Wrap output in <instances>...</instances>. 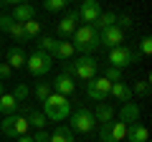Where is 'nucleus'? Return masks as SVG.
<instances>
[{
    "label": "nucleus",
    "instance_id": "obj_4",
    "mask_svg": "<svg viewBox=\"0 0 152 142\" xmlns=\"http://www.w3.org/2000/svg\"><path fill=\"white\" fill-rule=\"evenodd\" d=\"M71 124L69 130L71 132H79V135H89V132L96 130V119H94V112L91 109H71Z\"/></svg>",
    "mask_w": 152,
    "mask_h": 142
},
{
    "label": "nucleus",
    "instance_id": "obj_1",
    "mask_svg": "<svg viewBox=\"0 0 152 142\" xmlns=\"http://www.w3.org/2000/svg\"><path fill=\"white\" fill-rule=\"evenodd\" d=\"M71 46H74L76 53L81 56H91L94 51L102 48V41H99V31L94 26H79L74 31V36H71Z\"/></svg>",
    "mask_w": 152,
    "mask_h": 142
},
{
    "label": "nucleus",
    "instance_id": "obj_9",
    "mask_svg": "<svg viewBox=\"0 0 152 142\" xmlns=\"http://www.w3.org/2000/svg\"><path fill=\"white\" fill-rule=\"evenodd\" d=\"M109 89H112V81H107L104 76H94V79L86 81V97L91 102H107Z\"/></svg>",
    "mask_w": 152,
    "mask_h": 142
},
{
    "label": "nucleus",
    "instance_id": "obj_26",
    "mask_svg": "<svg viewBox=\"0 0 152 142\" xmlns=\"http://www.w3.org/2000/svg\"><path fill=\"white\" fill-rule=\"evenodd\" d=\"M23 31H26V38L28 41H36L38 36H41V23L33 18V20H26L23 23Z\"/></svg>",
    "mask_w": 152,
    "mask_h": 142
},
{
    "label": "nucleus",
    "instance_id": "obj_6",
    "mask_svg": "<svg viewBox=\"0 0 152 142\" xmlns=\"http://www.w3.org/2000/svg\"><path fill=\"white\" fill-rule=\"evenodd\" d=\"M0 130H3V135L5 137H20V135H28V130H31V124H28L26 114H20V112H15V114H8L5 119L0 122Z\"/></svg>",
    "mask_w": 152,
    "mask_h": 142
},
{
    "label": "nucleus",
    "instance_id": "obj_30",
    "mask_svg": "<svg viewBox=\"0 0 152 142\" xmlns=\"http://www.w3.org/2000/svg\"><path fill=\"white\" fill-rule=\"evenodd\" d=\"M8 33H10L15 41H20V43H26V41H28V38H26V31H23V23H13Z\"/></svg>",
    "mask_w": 152,
    "mask_h": 142
},
{
    "label": "nucleus",
    "instance_id": "obj_5",
    "mask_svg": "<svg viewBox=\"0 0 152 142\" xmlns=\"http://www.w3.org/2000/svg\"><path fill=\"white\" fill-rule=\"evenodd\" d=\"M26 69L31 71L33 76H46V74L53 69V59H51V53H46V51L36 48L33 53L26 56Z\"/></svg>",
    "mask_w": 152,
    "mask_h": 142
},
{
    "label": "nucleus",
    "instance_id": "obj_25",
    "mask_svg": "<svg viewBox=\"0 0 152 142\" xmlns=\"http://www.w3.org/2000/svg\"><path fill=\"white\" fill-rule=\"evenodd\" d=\"M56 43H58V41H56L53 36H38V38H36V48L46 51V53H53V51H56Z\"/></svg>",
    "mask_w": 152,
    "mask_h": 142
},
{
    "label": "nucleus",
    "instance_id": "obj_17",
    "mask_svg": "<svg viewBox=\"0 0 152 142\" xmlns=\"http://www.w3.org/2000/svg\"><path fill=\"white\" fill-rule=\"evenodd\" d=\"M124 140H129V142H147L150 140V132H147L145 124L134 122V124H127V137Z\"/></svg>",
    "mask_w": 152,
    "mask_h": 142
},
{
    "label": "nucleus",
    "instance_id": "obj_28",
    "mask_svg": "<svg viewBox=\"0 0 152 142\" xmlns=\"http://www.w3.org/2000/svg\"><path fill=\"white\" fill-rule=\"evenodd\" d=\"M69 5H71V0H43V8L48 13H58L64 8H69Z\"/></svg>",
    "mask_w": 152,
    "mask_h": 142
},
{
    "label": "nucleus",
    "instance_id": "obj_34",
    "mask_svg": "<svg viewBox=\"0 0 152 142\" xmlns=\"http://www.w3.org/2000/svg\"><path fill=\"white\" fill-rule=\"evenodd\" d=\"M132 23H134V20H132V15H127V13H124V15H117L114 26H119L122 31H127V28H132Z\"/></svg>",
    "mask_w": 152,
    "mask_h": 142
},
{
    "label": "nucleus",
    "instance_id": "obj_31",
    "mask_svg": "<svg viewBox=\"0 0 152 142\" xmlns=\"http://www.w3.org/2000/svg\"><path fill=\"white\" fill-rule=\"evenodd\" d=\"M104 79H107V81H122V69H114V66H107V69H104Z\"/></svg>",
    "mask_w": 152,
    "mask_h": 142
},
{
    "label": "nucleus",
    "instance_id": "obj_23",
    "mask_svg": "<svg viewBox=\"0 0 152 142\" xmlns=\"http://www.w3.org/2000/svg\"><path fill=\"white\" fill-rule=\"evenodd\" d=\"M48 142H74V132L69 127L58 124L53 132H48Z\"/></svg>",
    "mask_w": 152,
    "mask_h": 142
},
{
    "label": "nucleus",
    "instance_id": "obj_33",
    "mask_svg": "<svg viewBox=\"0 0 152 142\" xmlns=\"http://www.w3.org/2000/svg\"><path fill=\"white\" fill-rule=\"evenodd\" d=\"M140 53L142 56H150L152 53V38H150V36H142V38H140Z\"/></svg>",
    "mask_w": 152,
    "mask_h": 142
},
{
    "label": "nucleus",
    "instance_id": "obj_3",
    "mask_svg": "<svg viewBox=\"0 0 152 142\" xmlns=\"http://www.w3.org/2000/svg\"><path fill=\"white\" fill-rule=\"evenodd\" d=\"M41 104H43V109H41V112L46 114L48 122H64V119H69V114H71L69 97H61V94H56V91H51L48 99L41 102Z\"/></svg>",
    "mask_w": 152,
    "mask_h": 142
},
{
    "label": "nucleus",
    "instance_id": "obj_32",
    "mask_svg": "<svg viewBox=\"0 0 152 142\" xmlns=\"http://www.w3.org/2000/svg\"><path fill=\"white\" fill-rule=\"evenodd\" d=\"M51 91H53V89H51V84H46V81L38 84V86H36V99H38V102H46Z\"/></svg>",
    "mask_w": 152,
    "mask_h": 142
},
{
    "label": "nucleus",
    "instance_id": "obj_24",
    "mask_svg": "<svg viewBox=\"0 0 152 142\" xmlns=\"http://www.w3.org/2000/svg\"><path fill=\"white\" fill-rule=\"evenodd\" d=\"M114 20H117V13H109V10H102V15L94 20V28L96 31H104V28L114 26Z\"/></svg>",
    "mask_w": 152,
    "mask_h": 142
},
{
    "label": "nucleus",
    "instance_id": "obj_2",
    "mask_svg": "<svg viewBox=\"0 0 152 142\" xmlns=\"http://www.w3.org/2000/svg\"><path fill=\"white\" fill-rule=\"evenodd\" d=\"M64 74H69L71 79H81V81H89L99 74V61L94 56H79V59L64 61Z\"/></svg>",
    "mask_w": 152,
    "mask_h": 142
},
{
    "label": "nucleus",
    "instance_id": "obj_14",
    "mask_svg": "<svg viewBox=\"0 0 152 142\" xmlns=\"http://www.w3.org/2000/svg\"><path fill=\"white\" fill-rule=\"evenodd\" d=\"M119 122H124V124L140 122V104L137 102H124L119 107Z\"/></svg>",
    "mask_w": 152,
    "mask_h": 142
},
{
    "label": "nucleus",
    "instance_id": "obj_39",
    "mask_svg": "<svg viewBox=\"0 0 152 142\" xmlns=\"http://www.w3.org/2000/svg\"><path fill=\"white\" fill-rule=\"evenodd\" d=\"M15 142H33V137L31 135H20V137H15Z\"/></svg>",
    "mask_w": 152,
    "mask_h": 142
},
{
    "label": "nucleus",
    "instance_id": "obj_13",
    "mask_svg": "<svg viewBox=\"0 0 152 142\" xmlns=\"http://www.w3.org/2000/svg\"><path fill=\"white\" fill-rule=\"evenodd\" d=\"M51 89H53L56 94H61V97H71V94L76 91V79H71L69 74H58V76L53 79V84H51Z\"/></svg>",
    "mask_w": 152,
    "mask_h": 142
},
{
    "label": "nucleus",
    "instance_id": "obj_40",
    "mask_svg": "<svg viewBox=\"0 0 152 142\" xmlns=\"http://www.w3.org/2000/svg\"><path fill=\"white\" fill-rule=\"evenodd\" d=\"M3 91H5V89H3V81H0V94H3Z\"/></svg>",
    "mask_w": 152,
    "mask_h": 142
},
{
    "label": "nucleus",
    "instance_id": "obj_19",
    "mask_svg": "<svg viewBox=\"0 0 152 142\" xmlns=\"http://www.w3.org/2000/svg\"><path fill=\"white\" fill-rule=\"evenodd\" d=\"M13 20L15 23H26V20H33L36 18V8L31 5V3H20V5H15V10H13Z\"/></svg>",
    "mask_w": 152,
    "mask_h": 142
},
{
    "label": "nucleus",
    "instance_id": "obj_15",
    "mask_svg": "<svg viewBox=\"0 0 152 142\" xmlns=\"http://www.w3.org/2000/svg\"><path fill=\"white\" fill-rule=\"evenodd\" d=\"M26 51L20 48V46H10V48L5 51V64L10 66V69H23L26 66Z\"/></svg>",
    "mask_w": 152,
    "mask_h": 142
},
{
    "label": "nucleus",
    "instance_id": "obj_41",
    "mask_svg": "<svg viewBox=\"0 0 152 142\" xmlns=\"http://www.w3.org/2000/svg\"><path fill=\"white\" fill-rule=\"evenodd\" d=\"M0 15H3V13H0Z\"/></svg>",
    "mask_w": 152,
    "mask_h": 142
},
{
    "label": "nucleus",
    "instance_id": "obj_38",
    "mask_svg": "<svg viewBox=\"0 0 152 142\" xmlns=\"http://www.w3.org/2000/svg\"><path fill=\"white\" fill-rule=\"evenodd\" d=\"M20 3H31V0H0V5H20Z\"/></svg>",
    "mask_w": 152,
    "mask_h": 142
},
{
    "label": "nucleus",
    "instance_id": "obj_22",
    "mask_svg": "<svg viewBox=\"0 0 152 142\" xmlns=\"http://www.w3.org/2000/svg\"><path fill=\"white\" fill-rule=\"evenodd\" d=\"M28 124H31V130H46V124H48V119H46V114L41 109H31L26 114Z\"/></svg>",
    "mask_w": 152,
    "mask_h": 142
},
{
    "label": "nucleus",
    "instance_id": "obj_18",
    "mask_svg": "<svg viewBox=\"0 0 152 142\" xmlns=\"http://www.w3.org/2000/svg\"><path fill=\"white\" fill-rule=\"evenodd\" d=\"M74 46H71V41H58V43H56V51L53 53H51V59L53 61H71L74 59Z\"/></svg>",
    "mask_w": 152,
    "mask_h": 142
},
{
    "label": "nucleus",
    "instance_id": "obj_12",
    "mask_svg": "<svg viewBox=\"0 0 152 142\" xmlns=\"http://www.w3.org/2000/svg\"><path fill=\"white\" fill-rule=\"evenodd\" d=\"M76 23H79V15H76V10H69L58 23H56V33H58L64 41H69L71 36H74V31H76Z\"/></svg>",
    "mask_w": 152,
    "mask_h": 142
},
{
    "label": "nucleus",
    "instance_id": "obj_8",
    "mask_svg": "<svg viewBox=\"0 0 152 142\" xmlns=\"http://www.w3.org/2000/svg\"><path fill=\"white\" fill-rule=\"evenodd\" d=\"M127 137V124L119 119H112L107 124H99V140L102 142H122Z\"/></svg>",
    "mask_w": 152,
    "mask_h": 142
},
{
    "label": "nucleus",
    "instance_id": "obj_11",
    "mask_svg": "<svg viewBox=\"0 0 152 142\" xmlns=\"http://www.w3.org/2000/svg\"><path fill=\"white\" fill-rule=\"evenodd\" d=\"M99 41H102L104 48H117V46H122V41H124V31H122L119 26H109V28H104V31H99Z\"/></svg>",
    "mask_w": 152,
    "mask_h": 142
},
{
    "label": "nucleus",
    "instance_id": "obj_7",
    "mask_svg": "<svg viewBox=\"0 0 152 142\" xmlns=\"http://www.w3.org/2000/svg\"><path fill=\"white\" fill-rule=\"evenodd\" d=\"M140 59V53H137V48H129V46H117V48H109V66H114V69H127V66H132L134 61Z\"/></svg>",
    "mask_w": 152,
    "mask_h": 142
},
{
    "label": "nucleus",
    "instance_id": "obj_37",
    "mask_svg": "<svg viewBox=\"0 0 152 142\" xmlns=\"http://www.w3.org/2000/svg\"><path fill=\"white\" fill-rule=\"evenodd\" d=\"M33 142H48V132H46V130H36Z\"/></svg>",
    "mask_w": 152,
    "mask_h": 142
},
{
    "label": "nucleus",
    "instance_id": "obj_29",
    "mask_svg": "<svg viewBox=\"0 0 152 142\" xmlns=\"http://www.w3.org/2000/svg\"><path fill=\"white\" fill-rule=\"evenodd\" d=\"M13 97H15V102H26L28 97H31V89H28V84H18L15 89H13Z\"/></svg>",
    "mask_w": 152,
    "mask_h": 142
},
{
    "label": "nucleus",
    "instance_id": "obj_27",
    "mask_svg": "<svg viewBox=\"0 0 152 142\" xmlns=\"http://www.w3.org/2000/svg\"><path fill=\"white\" fill-rule=\"evenodd\" d=\"M129 89H132V97H134V94H137V97H150V79H142V81H134Z\"/></svg>",
    "mask_w": 152,
    "mask_h": 142
},
{
    "label": "nucleus",
    "instance_id": "obj_36",
    "mask_svg": "<svg viewBox=\"0 0 152 142\" xmlns=\"http://www.w3.org/2000/svg\"><path fill=\"white\" fill-rule=\"evenodd\" d=\"M13 23H15V20H13V18L10 15H0V31H10V26H13Z\"/></svg>",
    "mask_w": 152,
    "mask_h": 142
},
{
    "label": "nucleus",
    "instance_id": "obj_10",
    "mask_svg": "<svg viewBox=\"0 0 152 142\" xmlns=\"http://www.w3.org/2000/svg\"><path fill=\"white\" fill-rule=\"evenodd\" d=\"M76 15H79V23L94 26V20L102 15V3L99 0H81V5L76 8Z\"/></svg>",
    "mask_w": 152,
    "mask_h": 142
},
{
    "label": "nucleus",
    "instance_id": "obj_16",
    "mask_svg": "<svg viewBox=\"0 0 152 142\" xmlns=\"http://www.w3.org/2000/svg\"><path fill=\"white\" fill-rule=\"evenodd\" d=\"M114 117H117V112H114V107L109 102H96V112H94L96 124H107V122H112Z\"/></svg>",
    "mask_w": 152,
    "mask_h": 142
},
{
    "label": "nucleus",
    "instance_id": "obj_20",
    "mask_svg": "<svg viewBox=\"0 0 152 142\" xmlns=\"http://www.w3.org/2000/svg\"><path fill=\"white\" fill-rule=\"evenodd\" d=\"M109 97H114L117 102H129L132 99V89H129V84H124V81H114L112 84V89H109Z\"/></svg>",
    "mask_w": 152,
    "mask_h": 142
},
{
    "label": "nucleus",
    "instance_id": "obj_21",
    "mask_svg": "<svg viewBox=\"0 0 152 142\" xmlns=\"http://www.w3.org/2000/svg\"><path fill=\"white\" fill-rule=\"evenodd\" d=\"M18 107H20V104L15 102V97H13V94H0V114L3 117H8V114H15L18 112Z\"/></svg>",
    "mask_w": 152,
    "mask_h": 142
},
{
    "label": "nucleus",
    "instance_id": "obj_35",
    "mask_svg": "<svg viewBox=\"0 0 152 142\" xmlns=\"http://www.w3.org/2000/svg\"><path fill=\"white\" fill-rule=\"evenodd\" d=\"M10 76H13V69L5 61H0V81H10Z\"/></svg>",
    "mask_w": 152,
    "mask_h": 142
}]
</instances>
